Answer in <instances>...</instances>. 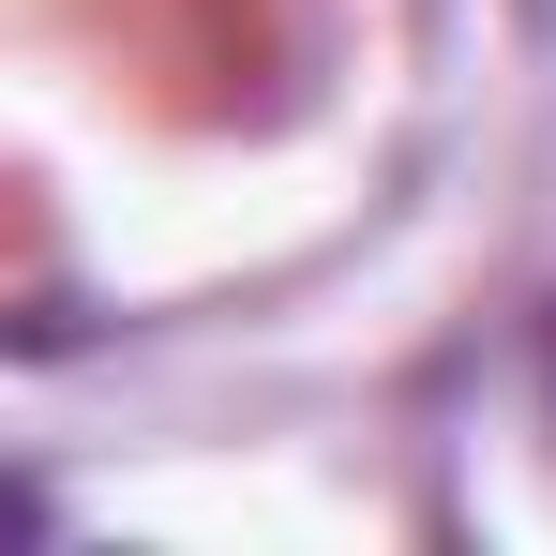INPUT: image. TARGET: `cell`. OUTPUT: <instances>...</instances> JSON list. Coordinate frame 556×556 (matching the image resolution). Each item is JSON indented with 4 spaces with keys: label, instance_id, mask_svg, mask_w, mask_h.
I'll return each mask as SVG.
<instances>
[]
</instances>
